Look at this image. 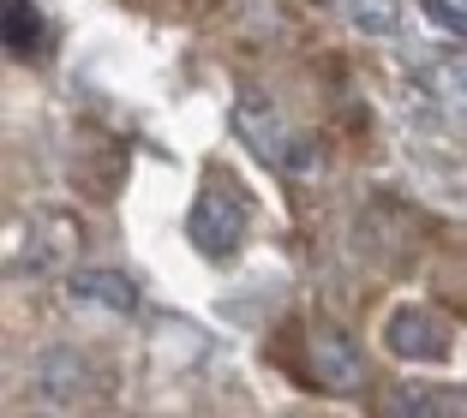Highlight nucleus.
Segmentation results:
<instances>
[{
  "label": "nucleus",
  "instance_id": "nucleus-1",
  "mask_svg": "<svg viewBox=\"0 0 467 418\" xmlns=\"http://www.w3.org/2000/svg\"><path fill=\"white\" fill-rule=\"evenodd\" d=\"M234 126H240V138H246L252 149H258L264 162H275V168H288V174H300V179H312L317 168H324V156H317L312 144H306L300 132H294L282 114H275V102L264 90H240V108H234Z\"/></svg>",
  "mask_w": 467,
  "mask_h": 418
},
{
  "label": "nucleus",
  "instance_id": "nucleus-2",
  "mask_svg": "<svg viewBox=\"0 0 467 418\" xmlns=\"http://www.w3.org/2000/svg\"><path fill=\"white\" fill-rule=\"evenodd\" d=\"M186 240H192V251L204 257H234L240 251V240H246V203H240V191L234 186H204L192 203V216H186Z\"/></svg>",
  "mask_w": 467,
  "mask_h": 418
},
{
  "label": "nucleus",
  "instance_id": "nucleus-3",
  "mask_svg": "<svg viewBox=\"0 0 467 418\" xmlns=\"http://www.w3.org/2000/svg\"><path fill=\"white\" fill-rule=\"evenodd\" d=\"M384 347L396 352V359H420V364H438V359H450V323H443L431 305H396L384 317Z\"/></svg>",
  "mask_w": 467,
  "mask_h": 418
},
{
  "label": "nucleus",
  "instance_id": "nucleus-4",
  "mask_svg": "<svg viewBox=\"0 0 467 418\" xmlns=\"http://www.w3.org/2000/svg\"><path fill=\"white\" fill-rule=\"evenodd\" d=\"M25 389H30L36 406H78L84 394H90V364H84L78 347H48L30 364Z\"/></svg>",
  "mask_w": 467,
  "mask_h": 418
},
{
  "label": "nucleus",
  "instance_id": "nucleus-5",
  "mask_svg": "<svg viewBox=\"0 0 467 418\" xmlns=\"http://www.w3.org/2000/svg\"><path fill=\"white\" fill-rule=\"evenodd\" d=\"M312 371H317V382H324V389L354 394V389H366V347H359L348 329L317 323L312 329Z\"/></svg>",
  "mask_w": 467,
  "mask_h": 418
},
{
  "label": "nucleus",
  "instance_id": "nucleus-6",
  "mask_svg": "<svg viewBox=\"0 0 467 418\" xmlns=\"http://www.w3.org/2000/svg\"><path fill=\"white\" fill-rule=\"evenodd\" d=\"M72 299L90 311H109V317H132L138 311V281L120 270H72Z\"/></svg>",
  "mask_w": 467,
  "mask_h": 418
},
{
  "label": "nucleus",
  "instance_id": "nucleus-7",
  "mask_svg": "<svg viewBox=\"0 0 467 418\" xmlns=\"http://www.w3.org/2000/svg\"><path fill=\"white\" fill-rule=\"evenodd\" d=\"M348 25L359 36H396L401 30V0H348Z\"/></svg>",
  "mask_w": 467,
  "mask_h": 418
},
{
  "label": "nucleus",
  "instance_id": "nucleus-8",
  "mask_svg": "<svg viewBox=\"0 0 467 418\" xmlns=\"http://www.w3.org/2000/svg\"><path fill=\"white\" fill-rule=\"evenodd\" d=\"M36 42H42V6L36 0H6V48L36 55Z\"/></svg>",
  "mask_w": 467,
  "mask_h": 418
},
{
  "label": "nucleus",
  "instance_id": "nucleus-9",
  "mask_svg": "<svg viewBox=\"0 0 467 418\" xmlns=\"http://www.w3.org/2000/svg\"><path fill=\"white\" fill-rule=\"evenodd\" d=\"M420 25L443 42H467V0H420Z\"/></svg>",
  "mask_w": 467,
  "mask_h": 418
},
{
  "label": "nucleus",
  "instance_id": "nucleus-10",
  "mask_svg": "<svg viewBox=\"0 0 467 418\" xmlns=\"http://www.w3.org/2000/svg\"><path fill=\"white\" fill-rule=\"evenodd\" d=\"M389 413H467V401H443V389H396V401H389Z\"/></svg>",
  "mask_w": 467,
  "mask_h": 418
},
{
  "label": "nucleus",
  "instance_id": "nucleus-11",
  "mask_svg": "<svg viewBox=\"0 0 467 418\" xmlns=\"http://www.w3.org/2000/svg\"><path fill=\"white\" fill-rule=\"evenodd\" d=\"M426 84L443 96V108H455V114H467V60H450V66H438V72H426Z\"/></svg>",
  "mask_w": 467,
  "mask_h": 418
}]
</instances>
